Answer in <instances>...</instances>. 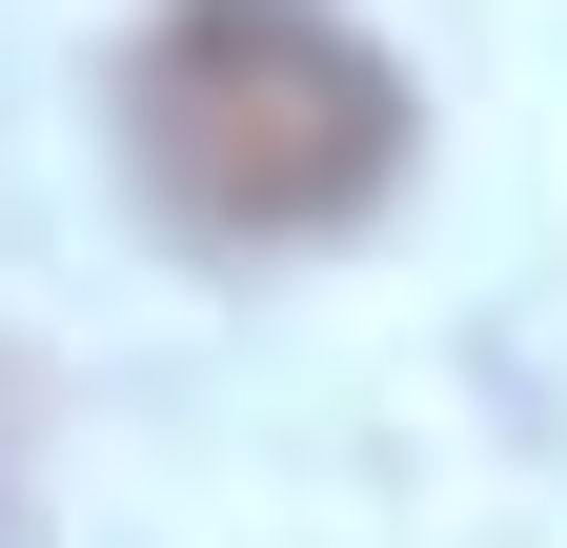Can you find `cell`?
<instances>
[{
	"label": "cell",
	"mask_w": 567,
	"mask_h": 548,
	"mask_svg": "<svg viewBox=\"0 0 567 548\" xmlns=\"http://www.w3.org/2000/svg\"><path fill=\"white\" fill-rule=\"evenodd\" d=\"M122 163L203 244H324L405 183V82L324 0H163L122 61Z\"/></svg>",
	"instance_id": "cell-1"
}]
</instances>
